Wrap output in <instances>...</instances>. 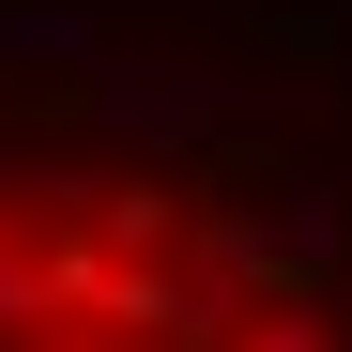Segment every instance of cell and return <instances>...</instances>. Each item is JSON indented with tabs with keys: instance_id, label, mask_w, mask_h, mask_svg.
<instances>
[{
	"instance_id": "obj_1",
	"label": "cell",
	"mask_w": 352,
	"mask_h": 352,
	"mask_svg": "<svg viewBox=\"0 0 352 352\" xmlns=\"http://www.w3.org/2000/svg\"><path fill=\"white\" fill-rule=\"evenodd\" d=\"M0 352H352V245L245 123L0 77Z\"/></svg>"
}]
</instances>
